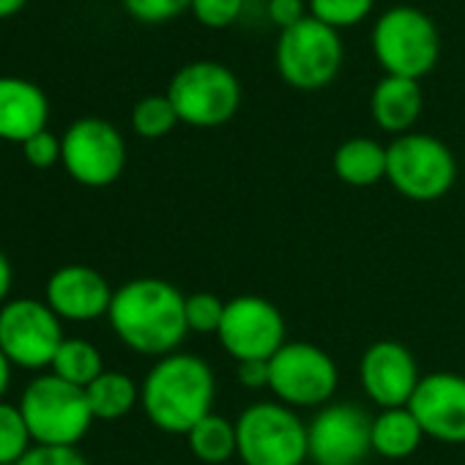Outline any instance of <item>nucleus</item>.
I'll use <instances>...</instances> for the list:
<instances>
[{"mask_svg":"<svg viewBox=\"0 0 465 465\" xmlns=\"http://www.w3.org/2000/svg\"><path fill=\"white\" fill-rule=\"evenodd\" d=\"M107 321L129 351L151 359L175 353L189 334L186 296L156 277L129 280L115 288Z\"/></svg>","mask_w":465,"mask_h":465,"instance_id":"f257e3e1","label":"nucleus"},{"mask_svg":"<svg viewBox=\"0 0 465 465\" xmlns=\"http://www.w3.org/2000/svg\"><path fill=\"white\" fill-rule=\"evenodd\" d=\"M216 378L205 359L170 353L156 359L140 386V405L148 421L170 435H186L200 419L213 413Z\"/></svg>","mask_w":465,"mask_h":465,"instance_id":"f03ea898","label":"nucleus"},{"mask_svg":"<svg viewBox=\"0 0 465 465\" xmlns=\"http://www.w3.org/2000/svg\"><path fill=\"white\" fill-rule=\"evenodd\" d=\"M17 405L36 446H77L96 421L85 389L72 386L53 372L36 375L23 389Z\"/></svg>","mask_w":465,"mask_h":465,"instance_id":"7ed1b4c3","label":"nucleus"},{"mask_svg":"<svg viewBox=\"0 0 465 465\" xmlns=\"http://www.w3.org/2000/svg\"><path fill=\"white\" fill-rule=\"evenodd\" d=\"M239 460L244 465H304L310 424L280 400L247 405L236 419Z\"/></svg>","mask_w":465,"mask_h":465,"instance_id":"20e7f679","label":"nucleus"},{"mask_svg":"<svg viewBox=\"0 0 465 465\" xmlns=\"http://www.w3.org/2000/svg\"><path fill=\"white\" fill-rule=\"evenodd\" d=\"M372 53L386 74L419 80L435 69L440 36L424 12L413 6H394L383 12L372 28Z\"/></svg>","mask_w":465,"mask_h":465,"instance_id":"39448f33","label":"nucleus"},{"mask_svg":"<svg viewBox=\"0 0 465 465\" xmlns=\"http://www.w3.org/2000/svg\"><path fill=\"white\" fill-rule=\"evenodd\" d=\"M386 181L413 203H432L454 186L457 159L438 137L408 132L386 148Z\"/></svg>","mask_w":465,"mask_h":465,"instance_id":"423d86ee","label":"nucleus"},{"mask_svg":"<svg viewBox=\"0 0 465 465\" xmlns=\"http://www.w3.org/2000/svg\"><path fill=\"white\" fill-rule=\"evenodd\" d=\"M167 99L173 102L181 124L213 129L239 113L242 83L216 61H194L175 72L167 88Z\"/></svg>","mask_w":465,"mask_h":465,"instance_id":"0eeeda50","label":"nucleus"},{"mask_svg":"<svg viewBox=\"0 0 465 465\" xmlns=\"http://www.w3.org/2000/svg\"><path fill=\"white\" fill-rule=\"evenodd\" d=\"M340 386L331 353L312 342H285L269 359V389L288 408H323Z\"/></svg>","mask_w":465,"mask_h":465,"instance_id":"6e6552de","label":"nucleus"},{"mask_svg":"<svg viewBox=\"0 0 465 465\" xmlns=\"http://www.w3.org/2000/svg\"><path fill=\"white\" fill-rule=\"evenodd\" d=\"M342 66V42L334 28L315 17L285 28L277 42V72L299 91H321L334 83Z\"/></svg>","mask_w":465,"mask_h":465,"instance_id":"1a4fd4ad","label":"nucleus"},{"mask_svg":"<svg viewBox=\"0 0 465 465\" xmlns=\"http://www.w3.org/2000/svg\"><path fill=\"white\" fill-rule=\"evenodd\" d=\"M64 334V321L39 299H9L0 307V351L20 370H50Z\"/></svg>","mask_w":465,"mask_h":465,"instance_id":"9d476101","label":"nucleus"},{"mask_svg":"<svg viewBox=\"0 0 465 465\" xmlns=\"http://www.w3.org/2000/svg\"><path fill=\"white\" fill-rule=\"evenodd\" d=\"M61 164L80 186L104 189L126 167L124 134L104 118H80L61 137Z\"/></svg>","mask_w":465,"mask_h":465,"instance_id":"9b49d317","label":"nucleus"},{"mask_svg":"<svg viewBox=\"0 0 465 465\" xmlns=\"http://www.w3.org/2000/svg\"><path fill=\"white\" fill-rule=\"evenodd\" d=\"M216 340L236 364L269 361L288 342L285 318L280 307L263 296H236L224 304Z\"/></svg>","mask_w":465,"mask_h":465,"instance_id":"f8f14e48","label":"nucleus"},{"mask_svg":"<svg viewBox=\"0 0 465 465\" xmlns=\"http://www.w3.org/2000/svg\"><path fill=\"white\" fill-rule=\"evenodd\" d=\"M372 451V416L353 402H329L310 421L315 465H361Z\"/></svg>","mask_w":465,"mask_h":465,"instance_id":"ddd939ff","label":"nucleus"},{"mask_svg":"<svg viewBox=\"0 0 465 465\" xmlns=\"http://www.w3.org/2000/svg\"><path fill=\"white\" fill-rule=\"evenodd\" d=\"M359 381L364 394L383 408H405L421 381L416 356L394 340L372 342L359 361Z\"/></svg>","mask_w":465,"mask_h":465,"instance_id":"4468645a","label":"nucleus"},{"mask_svg":"<svg viewBox=\"0 0 465 465\" xmlns=\"http://www.w3.org/2000/svg\"><path fill=\"white\" fill-rule=\"evenodd\" d=\"M408 408L416 416L424 438H435L440 443H465V375H421Z\"/></svg>","mask_w":465,"mask_h":465,"instance_id":"2eb2a0df","label":"nucleus"},{"mask_svg":"<svg viewBox=\"0 0 465 465\" xmlns=\"http://www.w3.org/2000/svg\"><path fill=\"white\" fill-rule=\"evenodd\" d=\"M113 288L94 266L69 263L50 274L45 285L47 307L69 323H91L107 318L113 304Z\"/></svg>","mask_w":465,"mask_h":465,"instance_id":"dca6fc26","label":"nucleus"},{"mask_svg":"<svg viewBox=\"0 0 465 465\" xmlns=\"http://www.w3.org/2000/svg\"><path fill=\"white\" fill-rule=\"evenodd\" d=\"M50 102L45 91L23 77H0V140L25 143L47 129Z\"/></svg>","mask_w":465,"mask_h":465,"instance_id":"f3484780","label":"nucleus"},{"mask_svg":"<svg viewBox=\"0 0 465 465\" xmlns=\"http://www.w3.org/2000/svg\"><path fill=\"white\" fill-rule=\"evenodd\" d=\"M424 107V96L419 88V80L408 77H391L386 74L370 96V113L372 121L391 134H408L413 124L419 121Z\"/></svg>","mask_w":465,"mask_h":465,"instance_id":"a211bd4d","label":"nucleus"},{"mask_svg":"<svg viewBox=\"0 0 465 465\" xmlns=\"http://www.w3.org/2000/svg\"><path fill=\"white\" fill-rule=\"evenodd\" d=\"M334 173L353 189L375 186L386 178V148L372 137H351L334 151Z\"/></svg>","mask_w":465,"mask_h":465,"instance_id":"6ab92c4d","label":"nucleus"},{"mask_svg":"<svg viewBox=\"0 0 465 465\" xmlns=\"http://www.w3.org/2000/svg\"><path fill=\"white\" fill-rule=\"evenodd\" d=\"M424 440V432L411 408H383L372 416V451L386 460L411 457Z\"/></svg>","mask_w":465,"mask_h":465,"instance_id":"aec40b11","label":"nucleus"},{"mask_svg":"<svg viewBox=\"0 0 465 465\" xmlns=\"http://www.w3.org/2000/svg\"><path fill=\"white\" fill-rule=\"evenodd\" d=\"M189 451L205 465H224L227 460L239 457V435L236 421L222 413H208L186 432Z\"/></svg>","mask_w":465,"mask_h":465,"instance_id":"412c9836","label":"nucleus"},{"mask_svg":"<svg viewBox=\"0 0 465 465\" xmlns=\"http://www.w3.org/2000/svg\"><path fill=\"white\" fill-rule=\"evenodd\" d=\"M96 421H118L140 402V386L121 370H104L85 389Z\"/></svg>","mask_w":465,"mask_h":465,"instance_id":"4be33fe9","label":"nucleus"},{"mask_svg":"<svg viewBox=\"0 0 465 465\" xmlns=\"http://www.w3.org/2000/svg\"><path fill=\"white\" fill-rule=\"evenodd\" d=\"M50 372L72 386L88 389L104 372V359L94 342L83 337H66L50 364Z\"/></svg>","mask_w":465,"mask_h":465,"instance_id":"5701e85b","label":"nucleus"},{"mask_svg":"<svg viewBox=\"0 0 465 465\" xmlns=\"http://www.w3.org/2000/svg\"><path fill=\"white\" fill-rule=\"evenodd\" d=\"M31 430L23 419L20 405L0 402V465H17L34 449Z\"/></svg>","mask_w":465,"mask_h":465,"instance_id":"b1692460","label":"nucleus"},{"mask_svg":"<svg viewBox=\"0 0 465 465\" xmlns=\"http://www.w3.org/2000/svg\"><path fill=\"white\" fill-rule=\"evenodd\" d=\"M178 124V113L173 107V102L164 96H145L134 104L132 113V126L140 137L145 140H159L164 134H170Z\"/></svg>","mask_w":465,"mask_h":465,"instance_id":"393cba45","label":"nucleus"},{"mask_svg":"<svg viewBox=\"0 0 465 465\" xmlns=\"http://www.w3.org/2000/svg\"><path fill=\"white\" fill-rule=\"evenodd\" d=\"M375 0H310V17L329 28H351L370 17Z\"/></svg>","mask_w":465,"mask_h":465,"instance_id":"a878e982","label":"nucleus"},{"mask_svg":"<svg viewBox=\"0 0 465 465\" xmlns=\"http://www.w3.org/2000/svg\"><path fill=\"white\" fill-rule=\"evenodd\" d=\"M224 304L216 293H192L186 296V326L194 334H216L224 318Z\"/></svg>","mask_w":465,"mask_h":465,"instance_id":"bb28decb","label":"nucleus"},{"mask_svg":"<svg viewBox=\"0 0 465 465\" xmlns=\"http://www.w3.org/2000/svg\"><path fill=\"white\" fill-rule=\"evenodd\" d=\"M192 15L205 28H227L244 15V0H192Z\"/></svg>","mask_w":465,"mask_h":465,"instance_id":"cd10ccee","label":"nucleus"},{"mask_svg":"<svg viewBox=\"0 0 465 465\" xmlns=\"http://www.w3.org/2000/svg\"><path fill=\"white\" fill-rule=\"evenodd\" d=\"M124 9L140 23H167L192 9V0H121Z\"/></svg>","mask_w":465,"mask_h":465,"instance_id":"c85d7f7f","label":"nucleus"},{"mask_svg":"<svg viewBox=\"0 0 465 465\" xmlns=\"http://www.w3.org/2000/svg\"><path fill=\"white\" fill-rule=\"evenodd\" d=\"M23 153H25V162L31 167L47 170V167L61 162V140L53 132L45 129V132H39V134H34L31 140L23 143Z\"/></svg>","mask_w":465,"mask_h":465,"instance_id":"c756f323","label":"nucleus"},{"mask_svg":"<svg viewBox=\"0 0 465 465\" xmlns=\"http://www.w3.org/2000/svg\"><path fill=\"white\" fill-rule=\"evenodd\" d=\"M17 465H88L77 446H34Z\"/></svg>","mask_w":465,"mask_h":465,"instance_id":"7c9ffc66","label":"nucleus"},{"mask_svg":"<svg viewBox=\"0 0 465 465\" xmlns=\"http://www.w3.org/2000/svg\"><path fill=\"white\" fill-rule=\"evenodd\" d=\"M269 17L282 31L293 28L307 17L304 15V0H269Z\"/></svg>","mask_w":465,"mask_h":465,"instance_id":"2f4dec72","label":"nucleus"},{"mask_svg":"<svg viewBox=\"0 0 465 465\" xmlns=\"http://www.w3.org/2000/svg\"><path fill=\"white\" fill-rule=\"evenodd\" d=\"M236 375L244 389H269V361H242Z\"/></svg>","mask_w":465,"mask_h":465,"instance_id":"473e14b6","label":"nucleus"},{"mask_svg":"<svg viewBox=\"0 0 465 465\" xmlns=\"http://www.w3.org/2000/svg\"><path fill=\"white\" fill-rule=\"evenodd\" d=\"M12 288H15V266H12L9 255L0 250V307L9 302Z\"/></svg>","mask_w":465,"mask_h":465,"instance_id":"72a5a7b5","label":"nucleus"},{"mask_svg":"<svg viewBox=\"0 0 465 465\" xmlns=\"http://www.w3.org/2000/svg\"><path fill=\"white\" fill-rule=\"evenodd\" d=\"M12 370H15V364L6 359L4 351H0V402L6 400V391H9V386H12Z\"/></svg>","mask_w":465,"mask_h":465,"instance_id":"f704fd0d","label":"nucleus"},{"mask_svg":"<svg viewBox=\"0 0 465 465\" xmlns=\"http://www.w3.org/2000/svg\"><path fill=\"white\" fill-rule=\"evenodd\" d=\"M25 6V0H0V20L15 17Z\"/></svg>","mask_w":465,"mask_h":465,"instance_id":"c9c22d12","label":"nucleus"}]
</instances>
